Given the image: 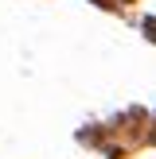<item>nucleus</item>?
Masks as SVG:
<instances>
[{
  "label": "nucleus",
  "mask_w": 156,
  "mask_h": 159,
  "mask_svg": "<svg viewBox=\"0 0 156 159\" xmlns=\"http://www.w3.org/2000/svg\"><path fill=\"white\" fill-rule=\"evenodd\" d=\"M144 35H148V39L156 43V20H144Z\"/></svg>",
  "instance_id": "f257e3e1"
},
{
  "label": "nucleus",
  "mask_w": 156,
  "mask_h": 159,
  "mask_svg": "<svg viewBox=\"0 0 156 159\" xmlns=\"http://www.w3.org/2000/svg\"><path fill=\"white\" fill-rule=\"evenodd\" d=\"M94 4H113V0H94Z\"/></svg>",
  "instance_id": "f03ea898"
}]
</instances>
